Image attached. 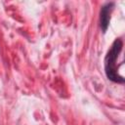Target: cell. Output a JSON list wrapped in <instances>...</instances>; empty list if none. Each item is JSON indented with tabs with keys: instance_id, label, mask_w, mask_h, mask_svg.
<instances>
[{
	"instance_id": "obj_1",
	"label": "cell",
	"mask_w": 125,
	"mask_h": 125,
	"mask_svg": "<svg viewBox=\"0 0 125 125\" xmlns=\"http://www.w3.org/2000/svg\"><path fill=\"white\" fill-rule=\"evenodd\" d=\"M123 41L121 38H116L110 49L107 51L104 57V72L108 80L114 83H124L125 79L118 73V66L116 64V61L119 57V54L122 51Z\"/></svg>"
},
{
	"instance_id": "obj_2",
	"label": "cell",
	"mask_w": 125,
	"mask_h": 125,
	"mask_svg": "<svg viewBox=\"0 0 125 125\" xmlns=\"http://www.w3.org/2000/svg\"><path fill=\"white\" fill-rule=\"evenodd\" d=\"M114 7V2H107L104 4L100 11V27L104 33L106 32L110 21V15Z\"/></svg>"
}]
</instances>
